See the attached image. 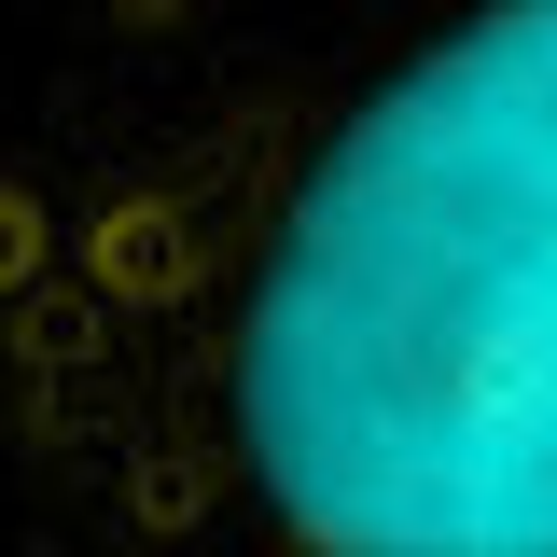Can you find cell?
Returning a JSON list of instances; mask_svg holds the SVG:
<instances>
[{
  "mask_svg": "<svg viewBox=\"0 0 557 557\" xmlns=\"http://www.w3.org/2000/svg\"><path fill=\"white\" fill-rule=\"evenodd\" d=\"M139 251L57 418L98 557H557V0H418Z\"/></svg>",
  "mask_w": 557,
  "mask_h": 557,
  "instance_id": "obj_1",
  "label": "cell"
}]
</instances>
